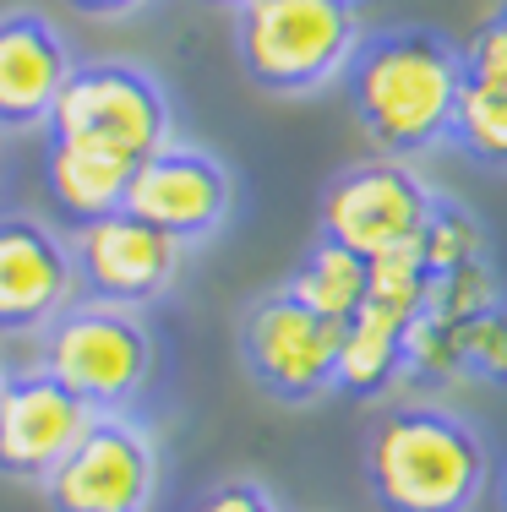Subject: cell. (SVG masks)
<instances>
[{"label": "cell", "instance_id": "cell-1", "mask_svg": "<svg viewBox=\"0 0 507 512\" xmlns=\"http://www.w3.org/2000/svg\"><path fill=\"white\" fill-rule=\"evenodd\" d=\"M458 88H464V44L420 22L366 33L344 71V99L360 137L382 158H404V164L453 142Z\"/></svg>", "mask_w": 507, "mask_h": 512}, {"label": "cell", "instance_id": "cell-2", "mask_svg": "<svg viewBox=\"0 0 507 512\" xmlns=\"http://www.w3.org/2000/svg\"><path fill=\"white\" fill-rule=\"evenodd\" d=\"M360 480L377 512H475L491 485V447L469 414L437 398H393L366 420Z\"/></svg>", "mask_w": 507, "mask_h": 512}, {"label": "cell", "instance_id": "cell-3", "mask_svg": "<svg viewBox=\"0 0 507 512\" xmlns=\"http://www.w3.org/2000/svg\"><path fill=\"white\" fill-rule=\"evenodd\" d=\"M366 44L360 0H240L235 60L268 99H317Z\"/></svg>", "mask_w": 507, "mask_h": 512}, {"label": "cell", "instance_id": "cell-4", "mask_svg": "<svg viewBox=\"0 0 507 512\" xmlns=\"http://www.w3.org/2000/svg\"><path fill=\"white\" fill-rule=\"evenodd\" d=\"M39 365L60 376L93 414H131V404L153 382L159 344H153L142 311L71 300L39 333Z\"/></svg>", "mask_w": 507, "mask_h": 512}, {"label": "cell", "instance_id": "cell-5", "mask_svg": "<svg viewBox=\"0 0 507 512\" xmlns=\"http://www.w3.org/2000/svg\"><path fill=\"white\" fill-rule=\"evenodd\" d=\"M338 360H344V322L311 311L284 284L240 311V365L273 404H322L338 393Z\"/></svg>", "mask_w": 507, "mask_h": 512}, {"label": "cell", "instance_id": "cell-6", "mask_svg": "<svg viewBox=\"0 0 507 512\" xmlns=\"http://www.w3.org/2000/svg\"><path fill=\"white\" fill-rule=\"evenodd\" d=\"M169 131H175L169 93L137 60H82L50 115V137L93 142V148H110L137 164L159 153L164 142H175Z\"/></svg>", "mask_w": 507, "mask_h": 512}, {"label": "cell", "instance_id": "cell-7", "mask_svg": "<svg viewBox=\"0 0 507 512\" xmlns=\"http://www.w3.org/2000/svg\"><path fill=\"white\" fill-rule=\"evenodd\" d=\"M159 442L131 414H93L82 442L39 485L50 512H153L159 502Z\"/></svg>", "mask_w": 507, "mask_h": 512}, {"label": "cell", "instance_id": "cell-8", "mask_svg": "<svg viewBox=\"0 0 507 512\" xmlns=\"http://www.w3.org/2000/svg\"><path fill=\"white\" fill-rule=\"evenodd\" d=\"M431 202L437 191L426 186L415 164L404 158H355L328 180L322 191V229L317 235H333L338 246L360 251V256H382L398 251L409 240H420L431 218Z\"/></svg>", "mask_w": 507, "mask_h": 512}, {"label": "cell", "instance_id": "cell-9", "mask_svg": "<svg viewBox=\"0 0 507 512\" xmlns=\"http://www.w3.org/2000/svg\"><path fill=\"white\" fill-rule=\"evenodd\" d=\"M126 213L148 218L153 229H164L186 251L208 246L235 213V175L219 153L197 148V142H164L131 175Z\"/></svg>", "mask_w": 507, "mask_h": 512}, {"label": "cell", "instance_id": "cell-10", "mask_svg": "<svg viewBox=\"0 0 507 512\" xmlns=\"http://www.w3.org/2000/svg\"><path fill=\"white\" fill-rule=\"evenodd\" d=\"M71 262H77V289L88 300L142 311L175 289L180 267H186V246L120 207V213L93 218L71 235Z\"/></svg>", "mask_w": 507, "mask_h": 512}, {"label": "cell", "instance_id": "cell-11", "mask_svg": "<svg viewBox=\"0 0 507 512\" xmlns=\"http://www.w3.org/2000/svg\"><path fill=\"white\" fill-rule=\"evenodd\" d=\"M88 425L93 409L44 365L6 371V387H0V480L44 485L60 469V458L82 442Z\"/></svg>", "mask_w": 507, "mask_h": 512}, {"label": "cell", "instance_id": "cell-12", "mask_svg": "<svg viewBox=\"0 0 507 512\" xmlns=\"http://www.w3.org/2000/svg\"><path fill=\"white\" fill-rule=\"evenodd\" d=\"M77 300L71 240L33 213H0V338H33Z\"/></svg>", "mask_w": 507, "mask_h": 512}, {"label": "cell", "instance_id": "cell-13", "mask_svg": "<svg viewBox=\"0 0 507 512\" xmlns=\"http://www.w3.org/2000/svg\"><path fill=\"white\" fill-rule=\"evenodd\" d=\"M71 71V44L39 6L0 11V131H39L50 126Z\"/></svg>", "mask_w": 507, "mask_h": 512}, {"label": "cell", "instance_id": "cell-14", "mask_svg": "<svg viewBox=\"0 0 507 512\" xmlns=\"http://www.w3.org/2000/svg\"><path fill=\"white\" fill-rule=\"evenodd\" d=\"M453 148L486 169H507V6L464 39Z\"/></svg>", "mask_w": 507, "mask_h": 512}, {"label": "cell", "instance_id": "cell-15", "mask_svg": "<svg viewBox=\"0 0 507 512\" xmlns=\"http://www.w3.org/2000/svg\"><path fill=\"white\" fill-rule=\"evenodd\" d=\"M131 175H137V158H120L110 148H93V142L50 137V153H44V186H50L60 218H71V229L120 213Z\"/></svg>", "mask_w": 507, "mask_h": 512}, {"label": "cell", "instance_id": "cell-16", "mask_svg": "<svg viewBox=\"0 0 507 512\" xmlns=\"http://www.w3.org/2000/svg\"><path fill=\"white\" fill-rule=\"evenodd\" d=\"M289 295H300L311 311L333 316V322H349L360 306H366V289H371V256L338 246L333 235H317L311 251L300 256V267L284 278Z\"/></svg>", "mask_w": 507, "mask_h": 512}, {"label": "cell", "instance_id": "cell-17", "mask_svg": "<svg viewBox=\"0 0 507 512\" xmlns=\"http://www.w3.org/2000/svg\"><path fill=\"white\" fill-rule=\"evenodd\" d=\"M420 251H426L431 278H442V273H464V267L491 262V235H486L475 207H464L458 197H448V191H437L431 218H426V229H420Z\"/></svg>", "mask_w": 507, "mask_h": 512}, {"label": "cell", "instance_id": "cell-18", "mask_svg": "<svg viewBox=\"0 0 507 512\" xmlns=\"http://www.w3.org/2000/svg\"><path fill=\"white\" fill-rule=\"evenodd\" d=\"M464 382L507 387V306L464 327Z\"/></svg>", "mask_w": 507, "mask_h": 512}, {"label": "cell", "instance_id": "cell-19", "mask_svg": "<svg viewBox=\"0 0 507 512\" xmlns=\"http://www.w3.org/2000/svg\"><path fill=\"white\" fill-rule=\"evenodd\" d=\"M186 512H284V507L268 480H257V474H224L208 491H197V502Z\"/></svg>", "mask_w": 507, "mask_h": 512}, {"label": "cell", "instance_id": "cell-20", "mask_svg": "<svg viewBox=\"0 0 507 512\" xmlns=\"http://www.w3.org/2000/svg\"><path fill=\"white\" fill-rule=\"evenodd\" d=\"M66 6L88 22H126V17H137V11H148L153 0H66Z\"/></svg>", "mask_w": 507, "mask_h": 512}, {"label": "cell", "instance_id": "cell-21", "mask_svg": "<svg viewBox=\"0 0 507 512\" xmlns=\"http://www.w3.org/2000/svg\"><path fill=\"white\" fill-rule=\"evenodd\" d=\"M497 512H507V463H502V474H497Z\"/></svg>", "mask_w": 507, "mask_h": 512}, {"label": "cell", "instance_id": "cell-22", "mask_svg": "<svg viewBox=\"0 0 507 512\" xmlns=\"http://www.w3.org/2000/svg\"><path fill=\"white\" fill-rule=\"evenodd\" d=\"M208 6H240V0H208Z\"/></svg>", "mask_w": 507, "mask_h": 512}, {"label": "cell", "instance_id": "cell-23", "mask_svg": "<svg viewBox=\"0 0 507 512\" xmlns=\"http://www.w3.org/2000/svg\"><path fill=\"white\" fill-rule=\"evenodd\" d=\"M0 387H6V365H0Z\"/></svg>", "mask_w": 507, "mask_h": 512}]
</instances>
